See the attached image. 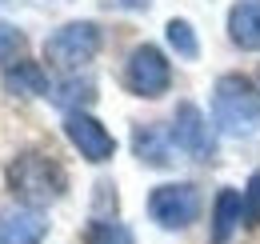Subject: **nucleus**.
<instances>
[{
	"instance_id": "nucleus-4",
	"label": "nucleus",
	"mask_w": 260,
	"mask_h": 244,
	"mask_svg": "<svg viewBox=\"0 0 260 244\" xmlns=\"http://www.w3.org/2000/svg\"><path fill=\"white\" fill-rule=\"evenodd\" d=\"M124 84H128L132 96L156 100L172 84V64L156 44H136L128 52V60H124Z\"/></svg>"
},
{
	"instance_id": "nucleus-7",
	"label": "nucleus",
	"mask_w": 260,
	"mask_h": 244,
	"mask_svg": "<svg viewBox=\"0 0 260 244\" xmlns=\"http://www.w3.org/2000/svg\"><path fill=\"white\" fill-rule=\"evenodd\" d=\"M168 136L180 152H188L192 160H204L212 156V128H208V116L196 108L192 100H180L176 112H172V124H168Z\"/></svg>"
},
{
	"instance_id": "nucleus-16",
	"label": "nucleus",
	"mask_w": 260,
	"mask_h": 244,
	"mask_svg": "<svg viewBox=\"0 0 260 244\" xmlns=\"http://www.w3.org/2000/svg\"><path fill=\"white\" fill-rule=\"evenodd\" d=\"M24 52V36L12 24H0V64H16Z\"/></svg>"
},
{
	"instance_id": "nucleus-8",
	"label": "nucleus",
	"mask_w": 260,
	"mask_h": 244,
	"mask_svg": "<svg viewBox=\"0 0 260 244\" xmlns=\"http://www.w3.org/2000/svg\"><path fill=\"white\" fill-rule=\"evenodd\" d=\"M48 216L32 204H8L0 208V244H44Z\"/></svg>"
},
{
	"instance_id": "nucleus-5",
	"label": "nucleus",
	"mask_w": 260,
	"mask_h": 244,
	"mask_svg": "<svg viewBox=\"0 0 260 244\" xmlns=\"http://www.w3.org/2000/svg\"><path fill=\"white\" fill-rule=\"evenodd\" d=\"M148 216H152L160 228H168V232L188 228L196 216H200V192H196V184H188V180L156 184V188L148 192Z\"/></svg>"
},
{
	"instance_id": "nucleus-1",
	"label": "nucleus",
	"mask_w": 260,
	"mask_h": 244,
	"mask_svg": "<svg viewBox=\"0 0 260 244\" xmlns=\"http://www.w3.org/2000/svg\"><path fill=\"white\" fill-rule=\"evenodd\" d=\"M212 120L224 136H256L260 132V88L240 76L224 72L212 88Z\"/></svg>"
},
{
	"instance_id": "nucleus-18",
	"label": "nucleus",
	"mask_w": 260,
	"mask_h": 244,
	"mask_svg": "<svg viewBox=\"0 0 260 244\" xmlns=\"http://www.w3.org/2000/svg\"><path fill=\"white\" fill-rule=\"evenodd\" d=\"M124 4H148V0H124Z\"/></svg>"
},
{
	"instance_id": "nucleus-6",
	"label": "nucleus",
	"mask_w": 260,
	"mask_h": 244,
	"mask_svg": "<svg viewBox=\"0 0 260 244\" xmlns=\"http://www.w3.org/2000/svg\"><path fill=\"white\" fill-rule=\"evenodd\" d=\"M64 136L72 140V148L84 156L88 164H104V160L116 156L112 132H108L92 112H84V108H80V112H64Z\"/></svg>"
},
{
	"instance_id": "nucleus-15",
	"label": "nucleus",
	"mask_w": 260,
	"mask_h": 244,
	"mask_svg": "<svg viewBox=\"0 0 260 244\" xmlns=\"http://www.w3.org/2000/svg\"><path fill=\"white\" fill-rule=\"evenodd\" d=\"M52 100L64 108V112H80V104H88L92 100V80H76V76H68L60 92H52Z\"/></svg>"
},
{
	"instance_id": "nucleus-2",
	"label": "nucleus",
	"mask_w": 260,
	"mask_h": 244,
	"mask_svg": "<svg viewBox=\"0 0 260 244\" xmlns=\"http://www.w3.org/2000/svg\"><path fill=\"white\" fill-rule=\"evenodd\" d=\"M8 188L20 196V204L40 208V204H52L64 196L68 176L48 152H20L8 164Z\"/></svg>"
},
{
	"instance_id": "nucleus-10",
	"label": "nucleus",
	"mask_w": 260,
	"mask_h": 244,
	"mask_svg": "<svg viewBox=\"0 0 260 244\" xmlns=\"http://www.w3.org/2000/svg\"><path fill=\"white\" fill-rule=\"evenodd\" d=\"M228 40L240 52L260 48V0H236L228 8Z\"/></svg>"
},
{
	"instance_id": "nucleus-11",
	"label": "nucleus",
	"mask_w": 260,
	"mask_h": 244,
	"mask_svg": "<svg viewBox=\"0 0 260 244\" xmlns=\"http://www.w3.org/2000/svg\"><path fill=\"white\" fill-rule=\"evenodd\" d=\"M172 136L160 132L156 124H136L132 128V152L140 156V164H148V168H168L172 164Z\"/></svg>"
},
{
	"instance_id": "nucleus-14",
	"label": "nucleus",
	"mask_w": 260,
	"mask_h": 244,
	"mask_svg": "<svg viewBox=\"0 0 260 244\" xmlns=\"http://www.w3.org/2000/svg\"><path fill=\"white\" fill-rule=\"evenodd\" d=\"M88 244H136L132 236V228L124 220H112V216H96L92 224H88Z\"/></svg>"
},
{
	"instance_id": "nucleus-9",
	"label": "nucleus",
	"mask_w": 260,
	"mask_h": 244,
	"mask_svg": "<svg viewBox=\"0 0 260 244\" xmlns=\"http://www.w3.org/2000/svg\"><path fill=\"white\" fill-rule=\"evenodd\" d=\"M240 220H244V192L220 188L216 200H212V228H208V240L212 244H228L232 232L240 228Z\"/></svg>"
},
{
	"instance_id": "nucleus-12",
	"label": "nucleus",
	"mask_w": 260,
	"mask_h": 244,
	"mask_svg": "<svg viewBox=\"0 0 260 244\" xmlns=\"http://www.w3.org/2000/svg\"><path fill=\"white\" fill-rule=\"evenodd\" d=\"M4 88L12 92V96H48L52 84H48L44 68L36 60H16V64L4 68Z\"/></svg>"
},
{
	"instance_id": "nucleus-3",
	"label": "nucleus",
	"mask_w": 260,
	"mask_h": 244,
	"mask_svg": "<svg viewBox=\"0 0 260 244\" xmlns=\"http://www.w3.org/2000/svg\"><path fill=\"white\" fill-rule=\"evenodd\" d=\"M100 52V28L92 20H68L44 40V60L52 68H64V72H76Z\"/></svg>"
},
{
	"instance_id": "nucleus-13",
	"label": "nucleus",
	"mask_w": 260,
	"mask_h": 244,
	"mask_svg": "<svg viewBox=\"0 0 260 244\" xmlns=\"http://www.w3.org/2000/svg\"><path fill=\"white\" fill-rule=\"evenodd\" d=\"M164 36H168V48L180 56V60H196L200 56V40H196V28L184 20V16H172L164 24Z\"/></svg>"
},
{
	"instance_id": "nucleus-17",
	"label": "nucleus",
	"mask_w": 260,
	"mask_h": 244,
	"mask_svg": "<svg viewBox=\"0 0 260 244\" xmlns=\"http://www.w3.org/2000/svg\"><path fill=\"white\" fill-rule=\"evenodd\" d=\"M244 224H248V228L260 224V168L248 176V184H244Z\"/></svg>"
}]
</instances>
